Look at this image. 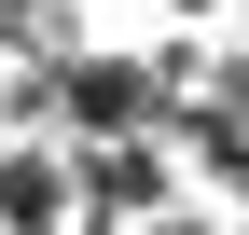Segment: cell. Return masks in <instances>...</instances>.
<instances>
[{"label": "cell", "mask_w": 249, "mask_h": 235, "mask_svg": "<svg viewBox=\"0 0 249 235\" xmlns=\"http://www.w3.org/2000/svg\"><path fill=\"white\" fill-rule=\"evenodd\" d=\"M0 221H28V235L70 221V152H0Z\"/></svg>", "instance_id": "1"}, {"label": "cell", "mask_w": 249, "mask_h": 235, "mask_svg": "<svg viewBox=\"0 0 249 235\" xmlns=\"http://www.w3.org/2000/svg\"><path fill=\"white\" fill-rule=\"evenodd\" d=\"M152 235H208V221H152Z\"/></svg>", "instance_id": "2"}]
</instances>
